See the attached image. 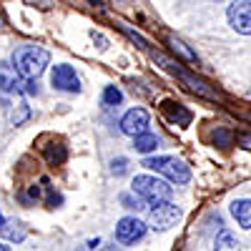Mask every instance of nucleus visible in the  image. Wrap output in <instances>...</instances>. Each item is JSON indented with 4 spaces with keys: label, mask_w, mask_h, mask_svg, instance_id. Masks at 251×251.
<instances>
[{
    "label": "nucleus",
    "mask_w": 251,
    "mask_h": 251,
    "mask_svg": "<svg viewBox=\"0 0 251 251\" xmlns=\"http://www.w3.org/2000/svg\"><path fill=\"white\" fill-rule=\"evenodd\" d=\"M10 63L23 80H38V75L50 66V53L40 46L25 43V46H18L13 50Z\"/></svg>",
    "instance_id": "1"
},
{
    "label": "nucleus",
    "mask_w": 251,
    "mask_h": 251,
    "mask_svg": "<svg viewBox=\"0 0 251 251\" xmlns=\"http://www.w3.org/2000/svg\"><path fill=\"white\" fill-rule=\"evenodd\" d=\"M143 166L161 174V176H166L171 183H178V186L191 181V169L176 156H149V158H143Z\"/></svg>",
    "instance_id": "2"
},
{
    "label": "nucleus",
    "mask_w": 251,
    "mask_h": 251,
    "mask_svg": "<svg viewBox=\"0 0 251 251\" xmlns=\"http://www.w3.org/2000/svg\"><path fill=\"white\" fill-rule=\"evenodd\" d=\"M131 188H133L136 196H141L143 201H149V203L171 201V196H174V188L163 178H156V176H136Z\"/></svg>",
    "instance_id": "3"
},
{
    "label": "nucleus",
    "mask_w": 251,
    "mask_h": 251,
    "mask_svg": "<svg viewBox=\"0 0 251 251\" xmlns=\"http://www.w3.org/2000/svg\"><path fill=\"white\" fill-rule=\"evenodd\" d=\"M178 219H181V208L171 201L151 203V208H149V226L153 231H166V228H171Z\"/></svg>",
    "instance_id": "4"
},
{
    "label": "nucleus",
    "mask_w": 251,
    "mask_h": 251,
    "mask_svg": "<svg viewBox=\"0 0 251 251\" xmlns=\"http://www.w3.org/2000/svg\"><path fill=\"white\" fill-rule=\"evenodd\" d=\"M50 83H53V88H58L63 93H80V78H78L75 68L68 66V63H58V66H53Z\"/></svg>",
    "instance_id": "5"
},
{
    "label": "nucleus",
    "mask_w": 251,
    "mask_h": 251,
    "mask_svg": "<svg viewBox=\"0 0 251 251\" xmlns=\"http://www.w3.org/2000/svg\"><path fill=\"white\" fill-rule=\"evenodd\" d=\"M226 20L239 35H251V3L239 0V3H228Z\"/></svg>",
    "instance_id": "6"
},
{
    "label": "nucleus",
    "mask_w": 251,
    "mask_h": 251,
    "mask_svg": "<svg viewBox=\"0 0 251 251\" xmlns=\"http://www.w3.org/2000/svg\"><path fill=\"white\" fill-rule=\"evenodd\" d=\"M146 226L141 219H136V216H123L118 224H116V241L118 244H123V246H131V244H136V241H141L143 236H146Z\"/></svg>",
    "instance_id": "7"
},
{
    "label": "nucleus",
    "mask_w": 251,
    "mask_h": 251,
    "mask_svg": "<svg viewBox=\"0 0 251 251\" xmlns=\"http://www.w3.org/2000/svg\"><path fill=\"white\" fill-rule=\"evenodd\" d=\"M149 121H151V116H149V111H146V108H131L128 113L121 118V131L126 136L138 138L143 133H149Z\"/></svg>",
    "instance_id": "8"
},
{
    "label": "nucleus",
    "mask_w": 251,
    "mask_h": 251,
    "mask_svg": "<svg viewBox=\"0 0 251 251\" xmlns=\"http://www.w3.org/2000/svg\"><path fill=\"white\" fill-rule=\"evenodd\" d=\"M174 75H178L183 83H186V88L191 91V93H196V96H201V98H208V100H216L219 98V93L208 86V83L203 80V78H199V75H194V73H188V71H183L178 63H176V68L171 71Z\"/></svg>",
    "instance_id": "9"
},
{
    "label": "nucleus",
    "mask_w": 251,
    "mask_h": 251,
    "mask_svg": "<svg viewBox=\"0 0 251 251\" xmlns=\"http://www.w3.org/2000/svg\"><path fill=\"white\" fill-rule=\"evenodd\" d=\"M0 91L3 93H13L20 96L25 93V80L18 75V71L13 68V63H0Z\"/></svg>",
    "instance_id": "10"
},
{
    "label": "nucleus",
    "mask_w": 251,
    "mask_h": 251,
    "mask_svg": "<svg viewBox=\"0 0 251 251\" xmlns=\"http://www.w3.org/2000/svg\"><path fill=\"white\" fill-rule=\"evenodd\" d=\"M161 111L166 113V118H169L171 123L181 126V128L191 126V121H194V113L188 111L183 103H176V100H163V103H161Z\"/></svg>",
    "instance_id": "11"
},
{
    "label": "nucleus",
    "mask_w": 251,
    "mask_h": 251,
    "mask_svg": "<svg viewBox=\"0 0 251 251\" xmlns=\"http://www.w3.org/2000/svg\"><path fill=\"white\" fill-rule=\"evenodd\" d=\"M228 211H231V216L236 219V224L241 228L251 231V199H236V201H231Z\"/></svg>",
    "instance_id": "12"
},
{
    "label": "nucleus",
    "mask_w": 251,
    "mask_h": 251,
    "mask_svg": "<svg viewBox=\"0 0 251 251\" xmlns=\"http://www.w3.org/2000/svg\"><path fill=\"white\" fill-rule=\"evenodd\" d=\"M43 156H46L48 166H60V163H66V158H68V149L60 141L58 143L53 141V143L43 146Z\"/></svg>",
    "instance_id": "13"
},
{
    "label": "nucleus",
    "mask_w": 251,
    "mask_h": 251,
    "mask_svg": "<svg viewBox=\"0 0 251 251\" xmlns=\"http://www.w3.org/2000/svg\"><path fill=\"white\" fill-rule=\"evenodd\" d=\"M8 123L10 126H23L28 118H30V106L25 100H18L15 106H8Z\"/></svg>",
    "instance_id": "14"
},
{
    "label": "nucleus",
    "mask_w": 251,
    "mask_h": 251,
    "mask_svg": "<svg viewBox=\"0 0 251 251\" xmlns=\"http://www.w3.org/2000/svg\"><path fill=\"white\" fill-rule=\"evenodd\" d=\"M169 48H171V53L178 55L183 63H191V66H196V63H199V55L188 48L183 40H178V38H169Z\"/></svg>",
    "instance_id": "15"
},
{
    "label": "nucleus",
    "mask_w": 251,
    "mask_h": 251,
    "mask_svg": "<svg viewBox=\"0 0 251 251\" xmlns=\"http://www.w3.org/2000/svg\"><path fill=\"white\" fill-rule=\"evenodd\" d=\"M214 251H241V246H239V239L228 228H221L214 241Z\"/></svg>",
    "instance_id": "16"
},
{
    "label": "nucleus",
    "mask_w": 251,
    "mask_h": 251,
    "mask_svg": "<svg viewBox=\"0 0 251 251\" xmlns=\"http://www.w3.org/2000/svg\"><path fill=\"white\" fill-rule=\"evenodd\" d=\"M158 143H161V138L156 136V133H143V136H138V138H133V149L138 151V153H153L156 149H158Z\"/></svg>",
    "instance_id": "17"
},
{
    "label": "nucleus",
    "mask_w": 251,
    "mask_h": 251,
    "mask_svg": "<svg viewBox=\"0 0 251 251\" xmlns=\"http://www.w3.org/2000/svg\"><path fill=\"white\" fill-rule=\"evenodd\" d=\"M121 100H123V93H121V88L118 86H106L103 88V96H100V103L103 106H121Z\"/></svg>",
    "instance_id": "18"
},
{
    "label": "nucleus",
    "mask_w": 251,
    "mask_h": 251,
    "mask_svg": "<svg viewBox=\"0 0 251 251\" xmlns=\"http://www.w3.org/2000/svg\"><path fill=\"white\" fill-rule=\"evenodd\" d=\"M116 25H118V28H121V30H123L126 35H128V38L133 40V43H136L138 48H143V50H146V48H149V43H146V38H143L141 33H136V30H131V28H128V25H126V23H116Z\"/></svg>",
    "instance_id": "19"
},
{
    "label": "nucleus",
    "mask_w": 251,
    "mask_h": 251,
    "mask_svg": "<svg viewBox=\"0 0 251 251\" xmlns=\"http://www.w3.org/2000/svg\"><path fill=\"white\" fill-rule=\"evenodd\" d=\"M3 234H5L10 241H23V239H25V228L20 226L18 221H15V228H10V221H8V224H5V228H3Z\"/></svg>",
    "instance_id": "20"
},
{
    "label": "nucleus",
    "mask_w": 251,
    "mask_h": 251,
    "mask_svg": "<svg viewBox=\"0 0 251 251\" xmlns=\"http://www.w3.org/2000/svg\"><path fill=\"white\" fill-rule=\"evenodd\" d=\"M214 143L219 146V149H226V146H231V131L216 128V133H214Z\"/></svg>",
    "instance_id": "21"
},
{
    "label": "nucleus",
    "mask_w": 251,
    "mask_h": 251,
    "mask_svg": "<svg viewBox=\"0 0 251 251\" xmlns=\"http://www.w3.org/2000/svg\"><path fill=\"white\" fill-rule=\"evenodd\" d=\"M126 169H128V161H126L123 156H118V158L111 161V174H113V176H123Z\"/></svg>",
    "instance_id": "22"
},
{
    "label": "nucleus",
    "mask_w": 251,
    "mask_h": 251,
    "mask_svg": "<svg viewBox=\"0 0 251 251\" xmlns=\"http://www.w3.org/2000/svg\"><path fill=\"white\" fill-rule=\"evenodd\" d=\"M38 199H40V188H38V186H30V188H28V191H25V194H20V201H23L25 206H30V203H35Z\"/></svg>",
    "instance_id": "23"
},
{
    "label": "nucleus",
    "mask_w": 251,
    "mask_h": 251,
    "mask_svg": "<svg viewBox=\"0 0 251 251\" xmlns=\"http://www.w3.org/2000/svg\"><path fill=\"white\" fill-rule=\"evenodd\" d=\"M236 141H239V146H241V149L251 151V133H249V131H241V133L236 136Z\"/></svg>",
    "instance_id": "24"
},
{
    "label": "nucleus",
    "mask_w": 251,
    "mask_h": 251,
    "mask_svg": "<svg viewBox=\"0 0 251 251\" xmlns=\"http://www.w3.org/2000/svg\"><path fill=\"white\" fill-rule=\"evenodd\" d=\"M5 224H8V221H5V216L0 214V234H3V228H5Z\"/></svg>",
    "instance_id": "25"
},
{
    "label": "nucleus",
    "mask_w": 251,
    "mask_h": 251,
    "mask_svg": "<svg viewBox=\"0 0 251 251\" xmlns=\"http://www.w3.org/2000/svg\"><path fill=\"white\" fill-rule=\"evenodd\" d=\"M0 251H10V246H5L3 241H0Z\"/></svg>",
    "instance_id": "26"
},
{
    "label": "nucleus",
    "mask_w": 251,
    "mask_h": 251,
    "mask_svg": "<svg viewBox=\"0 0 251 251\" xmlns=\"http://www.w3.org/2000/svg\"><path fill=\"white\" fill-rule=\"evenodd\" d=\"M249 121H251V118H249Z\"/></svg>",
    "instance_id": "27"
}]
</instances>
